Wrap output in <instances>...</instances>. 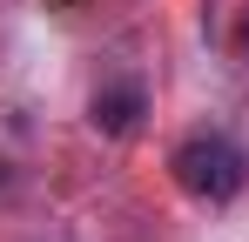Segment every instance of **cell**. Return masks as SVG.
Wrapping results in <instances>:
<instances>
[{
	"mask_svg": "<svg viewBox=\"0 0 249 242\" xmlns=\"http://www.w3.org/2000/svg\"><path fill=\"white\" fill-rule=\"evenodd\" d=\"M168 168H175V182H182L196 202H229V195H243V182H249V155L222 135V128L189 135V141L168 155Z\"/></svg>",
	"mask_w": 249,
	"mask_h": 242,
	"instance_id": "1",
	"label": "cell"
},
{
	"mask_svg": "<svg viewBox=\"0 0 249 242\" xmlns=\"http://www.w3.org/2000/svg\"><path fill=\"white\" fill-rule=\"evenodd\" d=\"M148 115V94H142V81H108L94 101H88V121L101 128V135H135Z\"/></svg>",
	"mask_w": 249,
	"mask_h": 242,
	"instance_id": "2",
	"label": "cell"
},
{
	"mask_svg": "<svg viewBox=\"0 0 249 242\" xmlns=\"http://www.w3.org/2000/svg\"><path fill=\"white\" fill-rule=\"evenodd\" d=\"M0 182H7V161H0Z\"/></svg>",
	"mask_w": 249,
	"mask_h": 242,
	"instance_id": "3",
	"label": "cell"
}]
</instances>
